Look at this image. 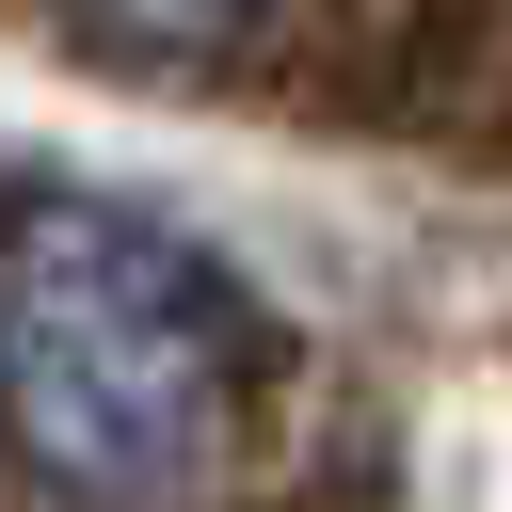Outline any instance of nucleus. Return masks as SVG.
I'll return each instance as SVG.
<instances>
[{"mask_svg":"<svg viewBox=\"0 0 512 512\" xmlns=\"http://www.w3.org/2000/svg\"><path fill=\"white\" fill-rule=\"evenodd\" d=\"M256 416L240 304L112 208H32L0 240V448L64 512H208Z\"/></svg>","mask_w":512,"mask_h":512,"instance_id":"nucleus-1","label":"nucleus"},{"mask_svg":"<svg viewBox=\"0 0 512 512\" xmlns=\"http://www.w3.org/2000/svg\"><path fill=\"white\" fill-rule=\"evenodd\" d=\"M256 0H112V32H144V48H224Z\"/></svg>","mask_w":512,"mask_h":512,"instance_id":"nucleus-2","label":"nucleus"}]
</instances>
